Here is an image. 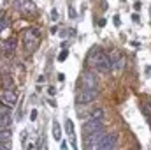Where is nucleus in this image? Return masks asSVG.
Segmentation results:
<instances>
[{"mask_svg":"<svg viewBox=\"0 0 151 150\" xmlns=\"http://www.w3.org/2000/svg\"><path fill=\"white\" fill-rule=\"evenodd\" d=\"M88 66L97 69L99 73H109L113 69V64H111V57L106 55L104 51H100V48H93L90 50V55H88Z\"/></svg>","mask_w":151,"mask_h":150,"instance_id":"1","label":"nucleus"},{"mask_svg":"<svg viewBox=\"0 0 151 150\" xmlns=\"http://www.w3.org/2000/svg\"><path fill=\"white\" fill-rule=\"evenodd\" d=\"M39 37H40V30L39 28H27L23 32V41H25V48L28 51H34L39 44Z\"/></svg>","mask_w":151,"mask_h":150,"instance_id":"2","label":"nucleus"},{"mask_svg":"<svg viewBox=\"0 0 151 150\" xmlns=\"http://www.w3.org/2000/svg\"><path fill=\"white\" fill-rule=\"evenodd\" d=\"M14 9L25 16H34L37 12V7L32 0H14Z\"/></svg>","mask_w":151,"mask_h":150,"instance_id":"3","label":"nucleus"},{"mask_svg":"<svg viewBox=\"0 0 151 150\" xmlns=\"http://www.w3.org/2000/svg\"><path fill=\"white\" fill-rule=\"evenodd\" d=\"M97 97H99L97 88H83V90L77 94V103H79V104H90V103L97 101Z\"/></svg>","mask_w":151,"mask_h":150,"instance_id":"4","label":"nucleus"},{"mask_svg":"<svg viewBox=\"0 0 151 150\" xmlns=\"http://www.w3.org/2000/svg\"><path fill=\"white\" fill-rule=\"evenodd\" d=\"M106 136V133H104V129H100V131H93V133H90L88 136H86V141H84V149H97V145H99V141L102 140Z\"/></svg>","mask_w":151,"mask_h":150,"instance_id":"5","label":"nucleus"},{"mask_svg":"<svg viewBox=\"0 0 151 150\" xmlns=\"http://www.w3.org/2000/svg\"><path fill=\"white\" fill-rule=\"evenodd\" d=\"M116 143H118L116 134H106V136L99 141L97 149L99 150H113V149H116Z\"/></svg>","mask_w":151,"mask_h":150,"instance_id":"6","label":"nucleus"},{"mask_svg":"<svg viewBox=\"0 0 151 150\" xmlns=\"http://www.w3.org/2000/svg\"><path fill=\"white\" fill-rule=\"evenodd\" d=\"M109 57H111L113 69H116V71H121V69L125 67V57L119 53V50H113V51L109 53Z\"/></svg>","mask_w":151,"mask_h":150,"instance_id":"7","label":"nucleus"},{"mask_svg":"<svg viewBox=\"0 0 151 150\" xmlns=\"http://www.w3.org/2000/svg\"><path fill=\"white\" fill-rule=\"evenodd\" d=\"M16 101H18V94L12 90V88H4L2 90V103L4 104H7V106H14L16 104Z\"/></svg>","mask_w":151,"mask_h":150,"instance_id":"8","label":"nucleus"},{"mask_svg":"<svg viewBox=\"0 0 151 150\" xmlns=\"http://www.w3.org/2000/svg\"><path fill=\"white\" fill-rule=\"evenodd\" d=\"M100 129H104V120H90L88 118V122L84 124V133L86 134H90L93 131H100Z\"/></svg>","mask_w":151,"mask_h":150,"instance_id":"9","label":"nucleus"},{"mask_svg":"<svg viewBox=\"0 0 151 150\" xmlns=\"http://www.w3.org/2000/svg\"><path fill=\"white\" fill-rule=\"evenodd\" d=\"M81 85L83 88H97V78L90 73H84L81 76Z\"/></svg>","mask_w":151,"mask_h":150,"instance_id":"10","label":"nucleus"},{"mask_svg":"<svg viewBox=\"0 0 151 150\" xmlns=\"http://www.w3.org/2000/svg\"><path fill=\"white\" fill-rule=\"evenodd\" d=\"M16 46H18V41H16V37H11L7 39V41H4V44H2V50L5 51V53H12L14 50H16Z\"/></svg>","mask_w":151,"mask_h":150,"instance_id":"11","label":"nucleus"},{"mask_svg":"<svg viewBox=\"0 0 151 150\" xmlns=\"http://www.w3.org/2000/svg\"><path fill=\"white\" fill-rule=\"evenodd\" d=\"M90 120H104V110L102 108H97L90 113Z\"/></svg>","mask_w":151,"mask_h":150,"instance_id":"12","label":"nucleus"},{"mask_svg":"<svg viewBox=\"0 0 151 150\" xmlns=\"http://www.w3.org/2000/svg\"><path fill=\"white\" fill-rule=\"evenodd\" d=\"M53 138L55 140H62V129H60V124L58 122H53Z\"/></svg>","mask_w":151,"mask_h":150,"instance_id":"13","label":"nucleus"},{"mask_svg":"<svg viewBox=\"0 0 151 150\" xmlns=\"http://www.w3.org/2000/svg\"><path fill=\"white\" fill-rule=\"evenodd\" d=\"M65 131H67L69 136L74 134V124H72V120H67V122H65Z\"/></svg>","mask_w":151,"mask_h":150,"instance_id":"14","label":"nucleus"},{"mask_svg":"<svg viewBox=\"0 0 151 150\" xmlns=\"http://www.w3.org/2000/svg\"><path fill=\"white\" fill-rule=\"evenodd\" d=\"M67 57H69V50H63V51L58 55V62H63V60H67Z\"/></svg>","mask_w":151,"mask_h":150,"instance_id":"15","label":"nucleus"},{"mask_svg":"<svg viewBox=\"0 0 151 150\" xmlns=\"http://www.w3.org/2000/svg\"><path fill=\"white\" fill-rule=\"evenodd\" d=\"M9 25V21H7V18H5V12H2V21H0V28L4 30L5 27Z\"/></svg>","mask_w":151,"mask_h":150,"instance_id":"16","label":"nucleus"},{"mask_svg":"<svg viewBox=\"0 0 151 150\" xmlns=\"http://www.w3.org/2000/svg\"><path fill=\"white\" fill-rule=\"evenodd\" d=\"M0 140H11V131H5V129H2Z\"/></svg>","mask_w":151,"mask_h":150,"instance_id":"17","label":"nucleus"},{"mask_svg":"<svg viewBox=\"0 0 151 150\" xmlns=\"http://www.w3.org/2000/svg\"><path fill=\"white\" fill-rule=\"evenodd\" d=\"M144 110L151 115V97H148V99L144 101Z\"/></svg>","mask_w":151,"mask_h":150,"instance_id":"18","label":"nucleus"},{"mask_svg":"<svg viewBox=\"0 0 151 150\" xmlns=\"http://www.w3.org/2000/svg\"><path fill=\"white\" fill-rule=\"evenodd\" d=\"M2 150H11V141L9 140H2Z\"/></svg>","mask_w":151,"mask_h":150,"instance_id":"19","label":"nucleus"},{"mask_svg":"<svg viewBox=\"0 0 151 150\" xmlns=\"http://www.w3.org/2000/svg\"><path fill=\"white\" fill-rule=\"evenodd\" d=\"M37 118V110H32V113H30V120H35Z\"/></svg>","mask_w":151,"mask_h":150,"instance_id":"20","label":"nucleus"},{"mask_svg":"<svg viewBox=\"0 0 151 150\" xmlns=\"http://www.w3.org/2000/svg\"><path fill=\"white\" fill-rule=\"evenodd\" d=\"M119 23H121V20H119V16H114V25H116V27H119Z\"/></svg>","mask_w":151,"mask_h":150,"instance_id":"21","label":"nucleus"},{"mask_svg":"<svg viewBox=\"0 0 151 150\" xmlns=\"http://www.w3.org/2000/svg\"><path fill=\"white\" fill-rule=\"evenodd\" d=\"M70 11H69V14H70V18H76V11H74V7H69Z\"/></svg>","mask_w":151,"mask_h":150,"instance_id":"22","label":"nucleus"},{"mask_svg":"<svg viewBox=\"0 0 151 150\" xmlns=\"http://www.w3.org/2000/svg\"><path fill=\"white\" fill-rule=\"evenodd\" d=\"M56 94V88L55 87H49V95H55Z\"/></svg>","mask_w":151,"mask_h":150,"instance_id":"23","label":"nucleus"},{"mask_svg":"<svg viewBox=\"0 0 151 150\" xmlns=\"http://www.w3.org/2000/svg\"><path fill=\"white\" fill-rule=\"evenodd\" d=\"M60 149H62V150H67V143H65V141H62V143H60Z\"/></svg>","mask_w":151,"mask_h":150,"instance_id":"24","label":"nucleus"},{"mask_svg":"<svg viewBox=\"0 0 151 150\" xmlns=\"http://www.w3.org/2000/svg\"><path fill=\"white\" fill-rule=\"evenodd\" d=\"M58 81H65V74H58Z\"/></svg>","mask_w":151,"mask_h":150,"instance_id":"25","label":"nucleus"},{"mask_svg":"<svg viewBox=\"0 0 151 150\" xmlns=\"http://www.w3.org/2000/svg\"><path fill=\"white\" fill-rule=\"evenodd\" d=\"M132 20H134V21L137 23V21H139V16H137V14H132Z\"/></svg>","mask_w":151,"mask_h":150,"instance_id":"26","label":"nucleus"},{"mask_svg":"<svg viewBox=\"0 0 151 150\" xmlns=\"http://www.w3.org/2000/svg\"><path fill=\"white\" fill-rule=\"evenodd\" d=\"M106 25V20H99V27H104Z\"/></svg>","mask_w":151,"mask_h":150,"instance_id":"27","label":"nucleus"},{"mask_svg":"<svg viewBox=\"0 0 151 150\" xmlns=\"http://www.w3.org/2000/svg\"><path fill=\"white\" fill-rule=\"evenodd\" d=\"M144 73H146V76H151V67H146V71H144Z\"/></svg>","mask_w":151,"mask_h":150,"instance_id":"28","label":"nucleus"},{"mask_svg":"<svg viewBox=\"0 0 151 150\" xmlns=\"http://www.w3.org/2000/svg\"><path fill=\"white\" fill-rule=\"evenodd\" d=\"M150 14H151V11H150Z\"/></svg>","mask_w":151,"mask_h":150,"instance_id":"29","label":"nucleus"}]
</instances>
